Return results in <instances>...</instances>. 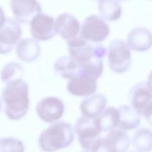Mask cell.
Instances as JSON below:
<instances>
[{"instance_id": "484cf974", "label": "cell", "mask_w": 152, "mask_h": 152, "mask_svg": "<svg viewBox=\"0 0 152 152\" xmlns=\"http://www.w3.org/2000/svg\"><path fill=\"white\" fill-rule=\"evenodd\" d=\"M6 18H5V14H4V12L3 10L2 7L0 6V28L4 25V22H5Z\"/></svg>"}, {"instance_id": "1f68e13d", "label": "cell", "mask_w": 152, "mask_h": 152, "mask_svg": "<svg viewBox=\"0 0 152 152\" xmlns=\"http://www.w3.org/2000/svg\"><path fill=\"white\" fill-rule=\"evenodd\" d=\"M151 1H152V0H151Z\"/></svg>"}, {"instance_id": "52a82bcc", "label": "cell", "mask_w": 152, "mask_h": 152, "mask_svg": "<svg viewBox=\"0 0 152 152\" xmlns=\"http://www.w3.org/2000/svg\"><path fill=\"white\" fill-rule=\"evenodd\" d=\"M131 145V140L126 132L114 129L101 137L90 152H126Z\"/></svg>"}, {"instance_id": "5b68a950", "label": "cell", "mask_w": 152, "mask_h": 152, "mask_svg": "<svg viewBox=\"0 0 152 152\" xmlns=\"http://www.w3.org/2000/svg\"><path fill=\"white\" fill-rule=\"evenodd\" d=\"M75 133L82 148L90 152L94 144L101 137L102 132L99 128L96 118L91 119L81 117L75 124Z\"/></svg>"}, {"instance_id": "7402d4cb", "label": "cell", "mask_w": 152, "mask_h": 152, "mask_svg": "<svg viewBox=\"0 0 152 152\" xmlns=\"http://www.w3.org/2000/svg\"><path fill=\"white\" fill-rule=\"evenodd\" d=\"M132 144L138 152L152 151V130L141 128L137 130L132 138Z\"/></svg>"}, {"instance_id": "3957f363", "label": "cell", "mask_w": 152, "mask_h": 152, "mask_svg": "<svg viewBox=\"0 0 152 152\" xmlns=\"http://www.w3.org/2000/svg\"><path fill=\"white\" fill-rule=\"evenodd\" d=\"M68 48L69 56L78 64L80 68L95 56L105 57L107 53V49L103 45H93L80 36L68 42Z\"/></svg>"}, {"instance_id": "cb8c5ba5", "label": "cell", "mask_w": 152, "mask_h": 152, "mask_svg": "<svg viewBox=\"0 0 152 152\" xmlns=\"http://www.w3.org/2000/svg\"><path fill=\"white\" fill-rule=\"evenodd\" d=\"M23 142L13 137L0 138V152H25Z\"/></svg>"}, {"instance_id": "9a60e30c", "label": "cell", "mask_w": 152, "mask_h": 152, "mask_svg": "<svg viewBox=\"0 0 152 152\" xmlns=\"http://www.w3.org/2000/svg\"><path fill=\"white\" fill-rule=\"evenodd\" d=\"M107 102V98L102 94H94L88 96L80 103L82 115L87 118H96L105 111Z\"/></svg>"}, {"instance_id": "f546056e", "label": "cell", "mask_w": 152, "mask_h": 152, "mask_svg": "<svg viewBox=\"0 0 152 152\" xmlns=\"http://www.w3.org/2000/svg\"><path fill=\"white\" fill-rule=\"evenodd\" d=\"M82 152H88V151H82Z\"/></svg>"}, {"instance_id": "e0dca14e", "label": "cell", "mask_w": 152, "mask_h": 152, "mask_svg": "<svg viewBox=\"0 0 152 152\" xmlns=\"http://www.w3.org/2000/svg\"><path fill=\"white\" fill-rule=\"evenodd\" d=\"M40 53L41 48L34 39H22L16 45V56L24 62H34L40 56Z\"/></svg>"}, {"instance_id": "30bf717a", "label": "cell", "mask_w": 152, "mask_h": 152, "mask_svg": "<svg viewBox=\"0 0 152 152\" xmlns=\"http://www.w3.org/2000/svg\"><path fill=\"white\" fill-rule=\"evenodd\" d=\"M54 19L45 13H39L30 22V31L33 39L37 41L45 42L56 35Z\"/></svg>"}, {"instance_id": "4fadbf2b", "label": "cell", "mask_w": 152, "mask_h": 152, "mask_svg": "<svg viewBox=\"0 0 152 152\" xmlns=\"http://www.w3.org/2000/svg\"><path fill=\"white\" fill-rule=\"evenodd\" d=\"M97 89L96 79L80 72L70 79L67 85L68 93L75 96H90L94 94Z\"/></svg>"}, {"instance_id": "ba28073f", "label": "cell", "mask_w": 152, "mask_h": 152, "mask_svg": "<svg viewBox=\"0 0 152 152\" xmlns=\"http://www.w3.org/2000/svg\"><path fill=\"white\" fill-rule=\"evenodd\" d=\"M37 115L42 121L54 123L60 120L65 111V104L61 99L47 96L42 99L36 107Z\"/></svg>"}, {"instance_id": "d4e9b609", "label": "cell", "mask_w": 152, "mask_h": 152, "mask_svg": "<svg viewBox=\"0 0 152 152\" xmlns=\"http://www.w3.org/2000/svg\"><path fill=\"white\" fill-rule=\"evenodd\" d=\"M142 115L144 116L148 124L152 126V100L147 105V106L144 108L142 113Z\"/></svg>"}, {"instance_id": "277c9868", "label": "cell", "mask_w": 152, "mask_h": 152, "mask_svg": "<svg viewBox=\"0 0 152 152\" xmlns=\"http://www.w3.org/2000/svg\"><path fill=\"white\" fill-rule=\"evenodd\" d=\"M132 52L127 43L116 39L108 45V62L110 69L115 74H123L132 65Z\"/></svg>"}, {"instance_id": "d6986e66", "label": "cell", "mask_w": 152, "mask_h": 152, "mask_svg": "<svg viewBox=\"0 0 152 152\" xmlns=\"http://www.w3.org/2000/svg\"><path fill=\"white\" fill-rule=\"evenodd\" d=\"M53 69L57 75L68 80L74 77L80 71L78 64L69 56H62L56 59Z\"/></svg>"}, {"instance_id": "ffe728a7", "label": "cell", "mask_w": 152, "mask_h": 152, "mask_svg": "<svg viewBox=\"0 0 152 152\" xmlns=\"http://www.w3.org/2000/svg\"><path fill=\"white\" fill-rule=\"evenodd\" d=\"M96 122L102 132H109L117 129L120 121V113L115 107H108L96 118Z\"/></svg>"}, {"instance_id": "44dd1931", "label": "cell", "mask_w": 152, "mask_h": 152, "mask_svg": "<svg viewBox=\"0 0 152 152\" xmlns=\"http://www.w3.org/2000/svg\"><path fill=\"white\" fill-rule=\"evenodd\" d=\"M97 9L104 20L114 22L121 17L122 7L117 0H99Z\"/></svg>"}, {"instance_id": "9c48e42d", "label": "cell", "mask_w": 152, "mask_h": 152, "mask_svg": "<svg viewBox=\"0 0 152 152\" xmlns=\"http://www.w3.org/2000/svg\"><path fill=\"white\" fill-rule=\"evenodd\" d=\"M22 34L19 22L11 18H6L4 25L0 28V54L10 53L19 42Z\"/></svg>"}, {"instance_id": "4dcf8cb0", "label": "cell", "mask_w": 152, "mask_h": 152, "mask_svg": "<svg viewBox=\"0 0 152 152\" xmlns=\"http://www.w3.org/2000/svg\"><path fill=\"white\" fill-rule=\"evenodd\" d=\"M131 152H134V151H131Z\"/></svg>"}, {"instance_id": "8992f818", "label": "cell", "mask_w": 152, "mask_h": 152, "mask_svg": "<svg viewBox=\"0 0 152 152\" xmlns=\"http://www.w3.org/2000/svg\"><path fill=\"white\" fill-rule=\"evenodd\" d=\"M109 34V25L102 17L96 15L87 16L81 25L80 37L91 43L102 42L108 38Z\"/></svg>"}, {"instance_id": "4316f807", "label": "cell", "mask_w": 152, "mask_h": 152, "mask_svg": "<svg viewBox=\"0 0 152 152\" xmlns=\"http://www.w3.org/2000/svg\"><path fill=\"white\" fill-rule=\"evenodd\" d=\"M145 83H146L148 88L152 91V71L150 72V74H148V78H147V81Z\"/></svg>"}, {"instance_id": "7a4b0ae2", "label": "cell", "mask_w": 152, "mask_h": 152, "mask_svg": "<svg viewBox=\"0 0 152 152\" xmlns=\"http://www.w3.org/2000/svg\"><path fill=\"white\" fill-rule=\"evenodd\" d=\"M74 140L71 123L57 121L42 131L39 137V146L43 152H56L68 148Z\"/></svg>"}, {"instance_id": "8fae6325", "label": "cell", "mask_w": 152, "mask_h": 152, "mask_svg": "<svg viewBox=\"0 0 152 152\" xmlns=\"http://www.w3.org/2000/svg\"><path fill=\"white\" fill-rule=\"evenodd\" d=\"M10 6L16 22L26 24L42 11L38 0H10Z\"/></svg>"}, {"instance_id": "83f0119b", "label": "cell", "mask_w": 152, "mask_h": 152, "mask_svg": "<svg viewBox=\"0 0 152 152\" xmlns=\"http://www.w3.org/2000/svg\"><path fill=\"white\" fill-rule=\"evenodd\" d=\"M1 101H0V111H1Z\"/></svg>"}, {"instance_id": "f1b7e54d", "label": "cell", "mask_w": 152, "mask_h": 152, "mask_svg": "<svg viewBox=\"0 0 152 152\" xmlns=\"http://www.w3.org/2000/svg\"><path fill=\"white\" fill-rule=\"evenodd\" d=\"M119 1H126V0H119Z\"/></svg>"}, {"instance_id": "ac0fdd59", "label": "cell", "mask_w": 152, "mask_h": 152, "mask_svg": "<svg viewBox=\"0 0 152 152\" xmlns=\"http://www.w3.org/2000/svg\"><path fill=\"white\" fill-rule=\"evenodd\" d=\"M120 121L118 129L124 132L132 131L139 127L141 115L133 108L128 105H122L118 108Z\"/></svg>"}, {"instance_id": "7c38bea8", "label": "cell", "mask_w": 152, "mask_h": 152, "mask_svg": "<svg viewBox=\"0 0 152 152\" xmlns=\"http://www.w3.org/2000/svg\"><path fill=\"white\" fill-rule=\"evenodd\" d=\"M56 34L62 39L68 42L80 36L81 27L75 16L69 13H62L56 17L54 23Z\"/></svg>"}, {"instance_id": "5bb4252c", "label": "cell", "mask_w": 152, "mask_h": 152, "mask_svg": "<svg viewBox=\"0 0 152 152\" xmlns=\"http://www.w3.org/2000/svg\"><path fill=\"white\" fill-rule=\"evenodd\" d=\"M127 45L134 51H147L152 48V33L146 28L137 27L128 34Z\"/></svg>"}, {"instance_id": "603a6c76", "label": "cell", "mask_w": 152, "mask_h": 152, "mask_svg": "<svg viewBox=\"0 0 152 152\" xmlns=\"http://www.w3.org/2000/svg\"><path fill=\"white\" fill-rule=\"evenodd\" d=\"M23 76V67L16 62H10L4 65L1 71L0 78L3 83H7L13 80L22 79Z\"/></svg>"}, {"instance_id": "2e32d148", "label": "cell", "mask_w": 152, "mask_h": 152, "mask_svg": "<svg viewBox=\"0 0 152 152\" xmlns=\"http://www.w3.org/2000/svg\"><path fill=\"white\" fill-rule=\"evenodd\" d=\"M129 99L132 107L142 115L144 108L152 100V91L148 88L146 83H139L130 89Z\"/></svg>"}, {"instance_id": "6da1fadb", "label": "cell", "mask_w": 152, "mask_h": 152, "mask_svg": "<svg viewBox=\"0 0 152 152\" xmlns=\"http://www.w3.org/2000/svg\"><path fill=\"white\" fill-rule=\"evenodd\" d=\"M1 97L7 118L19 120L26 115L30 106L29 88L22 79L6 83Z\"/></svg>"}]
</instances>
